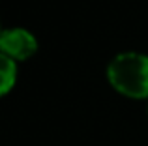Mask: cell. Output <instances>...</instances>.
<instances>
[{
	"label": "cell",
	"instance_id": "6da1fadb",
	"mask_svg": "<svg viewBox=\"0 0 148 146\" xmlns=\"http://www.w3.org/2000/svg\"><path fill=\"white\" fill-rule=\"evenodd\" d=\"M109 83L127 98H148V56L139 53H122L107 68Z\"/></svg>",
	"mask_w": 148,
	"mask_h": 146
},
{
	"label": "cell",
	"instance_id": "7a4b0ae2",
	"mask_svg": "<svg viewBox=\"0 0 148 146\" xmlns=\"http://www.w3.org/2000/svg\"><path fill=\"white\" fill-rule=\"evenodd\" d=\"M0 49H2V55L13 60H26L38 51V41L28 30L10 28L4 30L0 36Z\"/></svg>",
	"mask_w": 148,
	"mask_h": 146
},
{
	"label": "cell",
	"instance_id": "3957f363",
	"mask_svg": "<svg viewBox=\"0 0 148 146\" xmlns=\"http://www.w3.org/2000/svg\"><path fill=\"white\" fill-rule=\"evenodd\" d=\"M17 79V66L10 56H0V94H8Z\"/></svg>",
	"mask_w": 148,
	"mask_h": 146
}]
</instances>
